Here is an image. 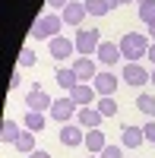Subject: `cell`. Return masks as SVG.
I'll return each instance as SVG.
<instances>
[{
    "instance_id": "cell-24",
    "label": "cell",
    "mask_w": 155,
    "mask_h": 158,
    "mask_svg": "<svg viewBox=\"0 0 155 158\" xmlns=\"http://www.w3.org/2000/svg\"><path fill=\"white\" fill-rule=\"evenodd\" d=\"M136 16H139V22H146V25H152V22H155V0H152V3H139V10H136Z\"/></svg>"
},
{
    "instance_id": "cell-17",
    "label": "cell",
    "mask_w": 155,
    "mask_h": 158,
    "mask_svg": "<svg viewBox=\"0 0 155 158\" xmlns=\"http://www.w3.org/2000/svg\"><path fill=\"white\" fill-rule=\"evenodd\" d=\"M82 146H86L89 152H92V155H101V149L108 146V139H105V133H101V130H89V133H86V142H82Z\"/></svg>"
},
{
    "instance_id": "cell-4",
    "label": "cell",
    "mask_w": 155,
    "mask_h": 158,
    "mask_svg": "<svg viewBox=\"0 0 155 158\" xmlns=\"http://www.w3.org/2000/svg\"><path fill=\"white\" fill-rule=\"evenodd\" d=\"M76 114H79V104H76L70 95H67V98H57V101H54V108H51V117H54L60 127H63V123H70Z\"/></svg>"
},
{
    "instance_id": "cell-29",
    "label": "cell",
    "mask_w": 155,
    "mask_h": 158,
    "mask_svg": "<svg viewBox=\"0 0 155 158\" xmlns=\"http://www.w3.org/2000/svg\"><path fill=\"white\" fill-rule=\"evenodd\" d=\"M19 85H22V76H19V70H16V73L10 76V89H19Z\"/></svg>"
},
{
    "instance_id": "cell-20",
    "label": "cell",
    "mask_w": 155,
    "mask_h": 158,
    "mask_svg": "<svg viewBox=\"0 0 155 158\" xmlns=\"http://www.w3.org/2000/svg\"><path fill=\"white\" fill-rule=\"evenodd\" d=\"M95 108L105 114V117H117V101H114V95H98V101H95Z\"/></svg>"
},
{
    "instance_id": "cell-7",
    "label": "cell",
    "mask_w": 155,
    "mask_h": 158,
    "mask_svg": "<svg viewBox=\"0 0 155 158\" xmlns=\"http://www.w3.org/2000/svg\"><path fill=\"white\" fill-rule=\"evenodd\" d=\"M48 51H51V57H54V60H67V57L76 54V41L57 35V38H51V41H48Z\"/></svg>"
},
{
    "instance_id": "cell-34",
    "label": "cell",
    "mask_w": 155,
    "mask_h": 158,
    "mask_svg": "<svg viewBox=\"0 0 155 158\" xmlns=\"http://www.w3.org/2000/svg\"><path fill=\"white\" fill-rule=\"evenodd\" d=\"M149 82H152V85H155V70H152V79H149Z\"/></svg>"
},
{
    "instance_id": "cell-16",
    "label": "cell",
    "mask_w": 155,
    "mask_h": 158,
    "mask_svg": "<svg viewBox=\"0 0 155 158\" xmlns=\"http://www.w3.org/2000/svg\"><path fill=\"white\" fill-rule=\"evenodd\" d=\"M54 76H57V85H60V89H67V92H73L76 85H79V76H76L73 67H57Z\"/></svg>"
},
{
    "instance_id": "cell-12",
    "label": "cell",
    "mask_w": 155,
    "mask_h": 158,
    "mask_svg": "<svg viewBox=\"0 0 155 158\" xmlns=\"http://www.w3.org/2000/svg\"><path fill=\"white\" fill-rule=\"evenodd\" d=\"M120 142H124V149H139L146 142V133H143V127H133V123H127L120 130Z\"/></svg>"
},
{
    "instance_id": "cell-11",
    "label": "cell",
    "mask_w": 155,
    "mask_h": 158,
    "mask_svg": "<svg viewBox=\"0 0 155 158\" xmlns=\"http://www.w3.org/2000/svg\"><path fill=\"white\" fill-rule=\"evenodd\" d=\"M73 70L76 76H79V82H92V79L98 76V67L92 57H73Z\"/></svg>"
},
{
    "instance_id": "cell-5",
    "label": "cell",
    "mask_w": 155,
    "mask_h": 158,
    "mask_svg": "<svg viewBox=\"0 0 155 158\" xmlns=\"http://www.w3.org/2000/svg\"><path fill=\"white\" fill-rule=\"evenodd\" d=\"M25 108H29V111H41V114H44V111L54 108V98H51L41 85H32V92L25 95Z\"/></svg>"
},
{
    "instance_id": "cell-35",
    "label": "cell",
    "mask_w": 155,
    "mask_h": 158,
    "mask_svg": "<svg viewBox=\"0 0 155 158\" xmlns=\"http://www.w3.org/2000/svg\"><path fill=\"white\" fill-rule=\"evenodd\" d=\"M136 3H152V0H136Z\"/></svg>"
},
{
    "instance_id": "cell-10",
    "label": "cell",
    "mask_w": 155,
    "mask_h": 158,
    "mask_svg": "<svg viewBox=\"0 0 155 158\" xmlns=\"http://www.w3.org/2000/svg\"><path fill=\"white\" fill-rule=\"evenodd\" d=\"M57 136H60L63 146H70V149H76V146H82V142H86V133H82L79 123H63Z\"/></svg>"
},
{
    "instance_id": "cell-25",
    "label": "cell",
    "mask_w": 155,
    "mask_h": 158,
    "mask_svg": "<svg viewBox=\"0 0 155 158\" xmlns=\"http://www.w3.org/2000/svg\"><path fill=\"white\" fill-rule=\"evenodd\" d=\"M35 60H38V57H35L32 48H22V51H19V67H35Z\"/></svg>"
},
{
    "instance_id": "cell-22",
    "label": "cell",
    "mask_w": 155,
    "mask_h": 158,
    "mask_svg": "<svg viewBox=\"0 0 155 158\" xmlns=\"http://www.w3.org/2000/svg\"><path fill=\"white\" fill-rule=\"evenodd\" d=\"M136 108L143 111L149 120H155V95H146V92H143V95L136 98Z\"/></svg>"
},
{
    "instance_id": "cell-6",
    "label": "cell",
    "mask_w": 155,
    "mask_h": 158,
    "mask_svg": "<svg viewBox=\"0 0 155 158\" xmlns=\"http://www.w3.org/2000/svg\"><path fill=\"white\" fill-rule=\"evenodd\" d=\"M120 79H124L127 85H149L152 70H146L143 63H127V67H124V73H120Z\"/></svg>"
},
{
    "instance_id": "cell-2",
    "label": "cell",
    "mask_w": 155,
    "mask_h": 158,
    "mask_svg": "<svg viewBox=\"0 0 155 158\" xmlns=\"http://www.w3.org/2000/svg\"><path fill=\"white\" fill-rule=\"evenodd\" d=\"M63 16H57V13H44V16H38L32 22V38H38V41H51V38H57L60 29H63Z\"/></svg>"
},
{
    "instance_id": "cell-30",
    "label": "cell",
    "mask_w": 155,
    "mask_h": 158,
    "mask_svg": "<svg viewBox=\"0 0 155 158\" xmlns=\"http://www.w3.org/2000/svg\"><path fill=\"white\" fill-rule=\"evenodd\" d=\"M127 3H133V0H108V6L114 10V6H127Z\"/></svg>"
},
{
    "instance_id": "cell-15",
    "label": "cell",
    "mask_w": 155,
    "mask_h": 158,
    "mask_svg": "<svg viewBox=\"0 0 155 158\" xmlns=\"http://www.w3.org/2000/svg\"><path fill=\"white\" fill-rule=\"evenodd\" d=\"M60 16H63V22H67V25H82V19L89 16V13H86V3H76V0H70V6L60 10Z\"/></svg>"
},
{
    "instance_id": "cell-3",
    "label": "cell",
    "mask_w": 155,
    "mask_h": 158,
    "mask_svg": "<svg viewBox=\"0 0 155 158\" xmlns=\"http://www.w3.org/2000/svg\"><path fill=\"white\" fill-rule=\"evenodd\" d=\"M101 44V32L98 29H79L76 32V51H79V57H92Z\"/></svg>"
},
{
    "instance_id": "cell-32",
    "label": "cell",
    "mask_w": 155,
    "mask_h": 158,
    "mask_svg": "<svg viewBox=\"0 0 155 158\" xmlns=\"http://www.w3.org/2000/svg\"><path fill=\"white\" fill-rule=\"evenodd\" d=\"M146 57H149V60H152V63H155V41H152V44H149V54H146Z\"/></svg>"
},
{
    "instance_id": "cell-27",
    "label": "cell",
    "mask_w": 155,
    "mask_h": 158,
    "mask_svg": "<svg viewBox=\"0 0 155 158\" xmlns=\"http://www.w3.org/2000/svg\"><path fill=\"white\" fill-rule=\"evenodd\" d=\"M143 133H146V142H155V120H149L143 127Z\"/></svg>"
},
{
    "instance_id": "cell-9",
    "label": "cell",
    "mask_w": 155,
    "mask_h": 158,
    "mask_svg": "<svg viewBox=\"0 0 155 158\" xmlns=\"http://www.w3.org/2000/svg\"><path fill=\"white\" fill-rule=\"evenodd\" d=\"M70 98L79 104V108H95V101H98V92L95 85H89V82H79L73 92H70Z\"/></svg>"
},
{
    "instance_id": "cell-26",
    "label": "cell",
    "mask_w": 155,
    "mask_h": 158,
    "mask_svg": "<svg viewBox=\"0 0 155 158\" xmlns=\"http://www.w3.org/2000/svg\"><path fill=\"white\" fill-rule=\"evenodd\" d=\"M101 158H124V149L120 146H105L101 149Z\"/></svg>"
},
{
    "instance_id": "cell-33",
    "label": "cell",
    "mask_w": 155,
    "mask_h": 158,
    "mask_svg": "<svg viewBox=\"0 0 155 158\" xmlns=\"http://www.w3.org/2000/svg\"><path fill=\"white\" fill-rule=\"evenodd\" d=\"M146 29H149V38H155V22H152V25H146Z\"/></svg>"
},
{
    "instance_id": "cell-8",
    "label": "cell",
    "mask_w": 155,
    "mask_h": 158,
    "mask_svg": "<svg viewBox=\"0 0 155 158\" xmlns=\"http://www.w3.org/2000/svg\"><path fill=\"white\" fill-rule=\"evenodd\" d=\"M92 85H95L98 95H114V92H117V85H120V79L114 76L111 70H98V76L92 79Z\"/></svg>"
},
{
    "instance_id": "cell-18",
    "label": "cell",
    "mask_w": 155,
    "mask_h": 158,
    "mask_svg": "<svg viewBox=\"0 0 155 158\" xmlns=\"http://www.w3.org/2000/svg\"><path fill=\"white\" fill-rule=\"evenodd\" d=\"M44 123H48V117H44L41 111H25V117H22V127L32 130V133H41Z\"/></svg>"
},
{
    "instance_id": "cell-1",
    "label": "cell",
    "mask_w": 155,
    "mask_h": 158,
    "mask_svg": "<svg viewBox=\"0 0 155 158\" xmlns=\"http://www.w3.org/2000/svg\"><path fill=\"white\" fill-rule=\"evenodd\" d=\"M120 57L127 60V63H139L146 54H149V35H143V32H127L124 38H120Z\"/></svg>"
},
{
    "instance_id": "cell-23",
    "label": "cell",
    "mask_w": 155,
    "mask_h": 158,
    "mask_svg": "<svg viewBox=\"0 0 155 158\" xmlns=\"http://www.w3.org/2000/svg\"><path fill=\"white\" fill-rule=\"evenodd\" d=\"M82 3H86V13H89V16H105V13L111 10L108 0H82Z\"/></svg>"
},
{
    "instance_id": "cell-31",
    "label": "cell",
    "mask_w": 155,
    "mask_h": 158,
    "mask_svg": "<svg viewBox=\"0 0 155 158\" xmlns=\"http://www.w3.org/2000/svg\"><path fill=\"white\" fill-rule=\"evenodd\" d=\"M29 158H51V155H48V152H44V149H35V152H32V155H29Z\"/></svg>"
},
{
    "instance_id": "cell-21",
    "label": "cell",
    "mask_w": 155,
    "mask_h": 158,
    "mask_svg": "<svg viewBox=\"0 0 155 158\" xmlns=\"http://www.w3.org/2000/svg\"><path fill=\"white\" fill-rule=\"evenodd\" d=\"M16 152H22V155H32V152H35V133H32V130H22V133H19Z\"/></svg>"
},
{
    "instance_id": "cell-36",
    "label": "cell",
    "mask_w": 155,
    "mask_h": 158,
    "mask_svg": "<svg viewBox=\"0 0 155 158\" xmlns=\"http://www.w3.org/2000/svg\"><path fill=\"white\" fill-rule=\"evenodd\" d=\"M89 158H101V155H89Z\"/></svg>"
},
{
    "instance_id": "cell-13",
    "label": "cell",
    "mask_w": 155,
    "mask_h": 158,
    "mask_svg": "<svg viewBox=\"0 0 155 158\" xmlns=\"http://www.w3.org/2000/svg\"><path fill=\"white\" fill-rule=\"evenodd\" d=\"M95 57L105 63V67H114L117 60H124V57H120V44H114V41H101L98 51H95Z\"/></svg>"
},
{
    "instance_id": "cell-28",
    "label": "cell",
    "mask_w": 155,
    "mask_h": 158,
    "mask_svg": "<svg viewBox=\"0 0 155 158\" xmlns=\"http://www.w3.org/2000/svg\"><path fill=\"white\" fill-rule=\"evenodd\" d=\"M48 6H54V10H67L70 0H48Z\"/></svg>"
},
{
    "instance_id": "cell-19",
    "label": "cell",
    "mask_w": 155,
    "mask_h": 158,
    "mask_svg": "<svg viewBox=\"0 0 155 158\" xmlns=\"http://www.w3.org/2000/svg\"><path fill=\"white\" fill-rule=\"evenodd\" d=\"M19 133H22V127H19L16 120H3V130H0V139H3V142H10V146H16Z\"/></svg>"
},
{
    "instance_id": "cell-14",
    "label": "cell",
    "mask_w": 155,
    "mask_h": 158,
    "mask_svg": "<svg viewBox=\"0 0 155 158\" xmlns=\"http://www.w3.org/2000/svg\"><path fill=\"white\" fill-rule=\"evenodd\" d=\"M101 120H105V114H101L98 108H79V114H76V123L86 127V130H98Z\"/></svg>"
}]
</instances>
